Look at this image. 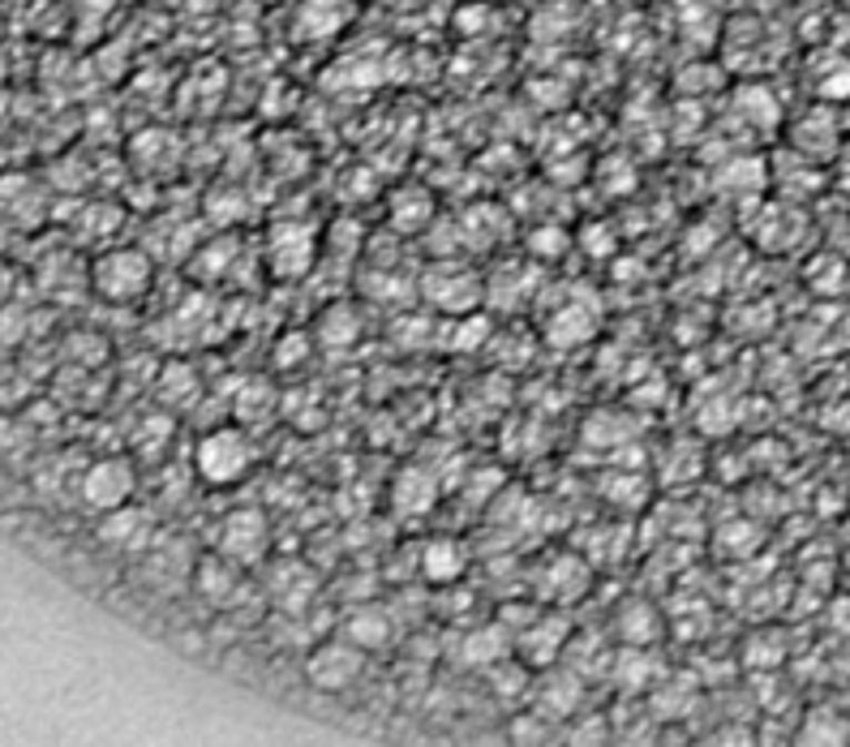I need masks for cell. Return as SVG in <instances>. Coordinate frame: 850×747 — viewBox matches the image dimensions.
<instances>
[{"label":"cell","mask_w":850,"mask_h":747,"mask_svg":"<svg viewBox=\"0 0 850 747\" xmlns=\"http://www.w3.org/2000/svg\"><path fill=\"white\" fill-rule=\"evenodd\" d=\"M155 280V259L138 245H121V250H103L91 262V289L112 305H133L142 301Z\"/></svg>","instance_id":"6da1fadb"},{"label":"cell","mask_w":850,"mask_h":747,"mask_svg":"<svg viewBox=\"0 0 850 747\" xmlns=\"http://www.w3.org/2000/svg\"><path fill=\"white\" fill-rule=\"evenodd\" d=\"M250 468H254V443H250L245 430L220 425V430H211V434L198 438L194 473L206 486H232V482H241Z\"/></svg>","instance_id":"7a4b0ae2"},{"label":"cell","mask_w":850,"mask_h":747,"mask_svg":"<svg viewBox=\"0 0 850 747\" xmlns=\"http://www.w3.org/2000/svg\"><path fill=\"white\" fill-rule=\"evenodd\" d=\"M305 683L318 687V692H348L353 683L365 675V649H357L348 636H331V640H318L314 649L305 653Z\"/></svg>","instance_id":"3957f363"},{"label":"cell","mask_w":850,"mask_h":747,"mask_svg":"<svg viewBox=\"0 0 850 747\" xmlns=\"http://www.w3.org/2000/svg\"><path fill=\"white\" fill-rule=\"evenodd\" d=\"M133 486H138V468H133L125 455H103L95 460L87 473H82V503L91 507V512H112V507H125L133 498Z\"/></svg>","instance_id":"277c9868"},{"label":"cell","mask_w":850,"mask_h":747,"mask_svg":"<svg viewBox=\"0 0 850 747\" xmlns=\"http://www.w3.org/2000/svg\"><path fill=\"white\" fill-rule=\"evenodd\" d=\"M215 551L229 554L232 563L241 567H254L262 563V554L271 551V521L262 507H236L220 524V537H215Z\"/></svg>","instance_id":"5b68a950"},{"label":"cell","mask_w":850,"mask_h":747,"mask_svg":"<svg viewBox=\"0 0 850 747\" xmlns=\"http://www.w3.org/2000/svg\"><path fill=\"white\" fill-rule=\"evenodd\" d=\"M528 705L537 714H546L550 721H567L585 709V675L580 670H563V666H546L537 670L533 692H528Z\"/></svg>","instance_id":"8992f818"},{"label":"cell","mask_w":850,"mask_h":747,"mask_svg":"<svg viewBox=\"0 0 850 747\" xmlns=\"http://www.w3.org/2000/svg\"><path fill=\"white\" fill-rule=\"evenodd\" d=\"M266 259H271V271H275L280 280H301V275L314 266V259H318V236H314V228L293 224V220L275 224L271 236H266Z\"/></svg>","instance_id":"52a82bcc"},{"label":"cell","mask_w":850,"mask_h":747,"mask_svg":"<svg viewBox=\"0 0 850 747\" xmlns=\"http://www.w3.org/2000/svg\"><path fill=\"white\" fill-rule=\"evenodd\" d=\"M190 585L194 593L206 602V606H215V610H229L236 606L241 597H245V581H241V563H232L229 554H202L194 563V572H190Z\"/></svg>","instance_id":"ba28073f"},{"label":"cell","mask_w":850,"mask_h":747,"mask_svg":"<svg viewBox=\"0 0 850 747\" xmlns=\"http://www.w3.org/2000/svg\"><path fill=\"white\" fill-rule=\"evenodd\" d=\"M567 645H571V623L563 615H546V610L533 618L524 632H516V657L533 670L555 666L558 657L567 653Z\"/></svg>","instance_id":"9c48e42d"},{"label":"cell","mask_w":850,"mask_h":747,"mask_svg":"<svg viewBox=\"0 0 850 747\" xmlns=\"http://www.w3.org/2000/svg\"><path fill=\"white\" fill-rule=\"evenodd\" d=\"M589 563L580 558V554H555V558H546L542 563V572H537V585H542V597H550L558 606H571V602H580L585 593H589Z\"/></svg>","instance_id":"30bf717a"},{"label":"cell","mask_w":850,"mask_h":747,"mask_svg":"<svg viewBox=\"0 0 850 747\" xmlns=\"http://www.w3.org/2000/svg\"><path fill=\"white\" fill-rule=\"evenodd\" d=\"M151 533H155L151 512H142V507H133V503L103 512V521H99V542L121 554L146 551V546H151Z\"/></svg>","instance_id":"8fae6325"},{"label":"cell","mask_w":850,"mask_h":747,"mask_svg":"<svg viewBox=\"0 0 850 747\" xmlns=\"http://www.w3.org/2000/svg\"><path fill=\"white\" fill-rule=\"evenodd\" d=\"M512 653H516V636L507 632L503 618L464 632V640H459V662H464L468 670H490V666H498V662H507Z\"/></svg>","instance_id":"7c38bea8"},{"label":"cell","mask_w":850,"mask_h":747,"mask_svg":"<svg viewBox=\"0 0 850 747\" xmlns=\"http://www.w3.org/2000/svg\"><path fill=\"white\" fill-rule=\"evenodd\" d=\"M425 296H429L438 310L468 314V310L482 301V284H477V275L464 271V266H438V271H429V280H425Z\"/></svg>","instance_id":"4fadbf2b"},{"label":"cell","mask_w":850,"mask_h":747,"mask_svg":"<svg viewBox=\"0 0 850 747\" xmlns=\"http://www.w3.org/2000/svg\"><path fill=\"white\" fill-rule=\"evenodd\" d=\"M340 636H348L357 649L374 653V649H387L395 640V615L387 606H378V602H365V606H353L348 615H344V627H340Z\"/></svg>","instance_id":"5bb4252c"},{"label":"cell","mask_w":850,"mask_h":747,"mask_svg":"<svg viewBox=\"0 0 850 747\" xmlns=\"http://www.w3.org/2000/svg\"><path fill=\"white\" fill-rule=\"evenodd\" d=\"M464 572H468V546L459 537L438 533L422 546V576L429 585H456Z\"/></svg>","instance_id":"9a60e30c"},{"label":"cell","mask_w":850,"mask_h":747,"mask_svg":"<svg viewBox=\"0 0 850 747\" xmlns=\"http://www.w3.org/2000/svg\"><path fill=\"white\" fill-rule=\"evenodd\" d=\"M434 503H438V482L425 473V468H399V477H395L392 486V507L395 516H429L434 512Z\"/></svg>","instance_id":"2e32d148"},{"label":"cell","mask_w":850,"mask_h":747,"mask_svg":"<svg viewBox=\"0 0 850 747\" xmlns=\"http://www.w3.org/2000/svg\"><path fill=\"white\" fill-rule=\"evenodd\" d=\"M387 220H392V228L395 232H404V236L425 232V228L434 224V198H429V190H422V185H404V190L392 198V206H387Z\"/></svg>","instance_id":"e0dca14e"},{"label":"cell","mask_w":850,"mask_h":747,"mask_svg":"<svg viewBox=\"0 0 850 747\" xmlns=\"http://www.w3.org/2000/svg\"><path fill=\"white\" fill-rule=\"evenodd\" d=\"M0 215L13 224H34L43 215V194L34 190L31 176H4L0 181Z\"/></svg>","instance_id":"ac0fdd59"},{"label":"cell","mask_w":850,"mask_h":747,"mask_svg":"<svg viewBox=\"0 0 850 747\" xmlns=\"http://www.w3.org/2000/svg\"><path fill=\"white\" fill-rule=\"evenodd\" d=\"M615 632H619L623 645H640L649 649L657 636H661V618L649 602H627L619 615H615Z\"/></svg>","instance_id":"d6986e66"},{"label":"cell","mask_w":850,"mask_h":747,"mask_svg":"<svg viewBox=\"0 0 850 747\" xmlns=\"http://www.w3.org/2000/svg\"><path fill=\"white\" fill-rule=\"evenodd\" d=\"M615 679L623 692H649L654 687V666H649V653L640 645H627L623 653H615Z\"/></svg>","instance_id":"ffe728a7"},{"label":"cell","mask_w":850,"mask_h":747,"mask_svg":"<svg viewBox=\"0 0 850 747\" xmlns=\"http://www.w3.org/2000/svg\"><path fill=\"white\" fill-rule=\"evenodd\" d=\"M155 395L164 400L168 408H181V404H190V400L198 395V374L185 365V361H168L164 374H160V387H155Z\"/></svg>","instance_id":"44dd1931"},{"label":"cell","mask_w":850,"mask_h":747,"mask_svg":"<svg viewBox=\"0 0 850 747\" xmlns=\"http://www.w3.org/2000/svg\"><path fill=\"white\" fill-rule=\"evenodd\" d=\"M842 726H847V721L833 714V709H812L808 721H803V730H799V739H803V744H842V739H847Z\"/></svg>","instance_id":"7402d4cb"},{"label":"cell","mask_w":850,"mask_h":747,"mask_svg":"<svg viewBox=\"0 0 850 747\" xmlns=\"http://www.w3.org/2000/svg\"><path fill=\"white\" fill-rule=\"evenodd\" d=\"M550 717L546 714H537L533 705H528V714H520V717H512V739L516 744H546L550 739Z\"/></svg>","instance_id":"603a6c76"},{"label":"cell","mask_w":850,"mask_h":747,"mask_svg":"<svg viewBox=\"0 0 850 747\" xmlns=\"http://www.w3.org/2000/svg\"><path fill=\"white\" fill-rule=\"evenodd\" d=\"M533 250H537L542 259H546V254L558 259V254L567 250V236H563V232H537V236H533Z\"/></svg>","instance_id":"cb8c5ba5"},{"label":"cell","mask_w":850,"mask_h":747,"mask_svg":"<svg viewBox=\"0 0 850 747\" xmlns=\"http://www.w3.org/2000/svg\"><path fill=\"white\" fill-rule=\"evenodd\" d=\"M305 344H310V335H289L284 340L289 353H275V365H296V361L305 357Z\"/></svg>","instance_id":"d4e9b609"},{"label":"cell","mask_w":850,"mask_h":747,"mask_svg":"<svg viewBox=\"0 0 850 747\" xmlns=\"http://www.w3.org/2000/svg\"><path fill=\"white\" fill-rule=\"evenodd\" d=\"M13 438H18V425L9 422V417H0V455L13 452Z\"/></svg>","instance_id":"484cf974"},{"label":"cell","mask_w":850,"mask_h":747,"mask_svg":"<svg viewBox=\"0 0 850 747\" xmlns=\"http://www.w3.org/2000/svg\"><path fill=\"white\" fill-rule=\"evenodd\" d=\"M4 236H9V232H4V215H0V250H4Z\"/></svg>","instance_id":"4316f807"},{"label":"cell","mask_w":850,"mask_h":747,"mask_svg":"<svg viewBox=\"0 0 850 747\" xmlns=\"http://www.w3.org/2000/svg\"><path fill=\"white\" fill-rule=\"evenodd\" d=\"M0 87H4V69H0Z\"/></svg>","instance_id":"83f0119b"}]
</instances>
